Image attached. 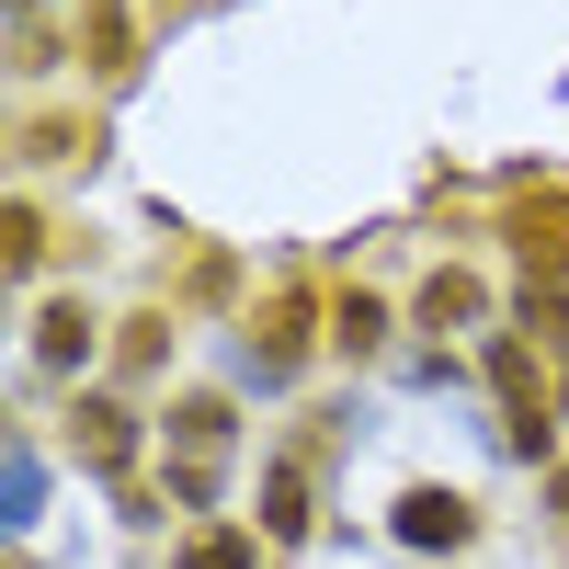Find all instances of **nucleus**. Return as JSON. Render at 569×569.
Returning a JSON list of instances; mask_svg holds the SVG:
<instances>
[{"mask_svg": "<svg viewBox=\"0 0 569 569\" xmlns=\"http://www.w3.org/2000/svg\"><path fill=\"white\" fill-rule=\"evenodd\" d=\"M399 536H410V547H456V536H467V501L410 490V501H399Z\"/></svg>", "mask_w": 569, "mask_h": 569, "instance_id": "obj_1", "label": "nucleus"}, {"mask_svg": "<svg viewBox=\"0 0 569 569\" xmlns=\"http://www.w3.org/2000/svg\"><path fill=\"white\" fill-rule=\"evenodd\" d=\"M194 569H251V547H240V536H206V547H194Z\"/></svg>", "mask_w": 569, "mask_h": 569, "instance_id": "obj_2", "label": "nucleus"}]
</instances>
